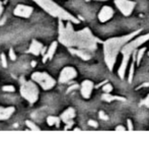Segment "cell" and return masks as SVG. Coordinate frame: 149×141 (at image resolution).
Masks as SVG:
<instances>
[{
  "label": "cell",
  "mask_w": 149,
  "mask_h": 141,
  "mask_svg": "<svg viewBox=\"0 0 149 141\" xmlns=\"http://www.w3.org/2000/svg\"><path fill=\"white\" fill-rule=\"evenodd\" d=\"M59 42L67 48L95 51L100 40L96 38L88 28L74 31L71 22L67 20V24H64L63 20L59 18Z\"/></svg>",
  "instance_id": "cell-1"
},
{
  "label": "cell",
  "mask_w": 149,
  "mask_h": 141,
  "mask_svg": "<svg viewBox=\"0 0 149 141\" xmlns=\"http://www.w3.org/2000/svg\"><path fill=\"white\" fill-rule=\"evenodd\" d=\"M142 31V29H136L133 33L128 34L123 37H115L108 39L107 41L104 42V62L110 71H113L114 65L116 63L117 57L119 53L121 52V49L125 44H127L129 41H131L134 37Z\"/></svg>",
  "instance_id": "cell-2"
},
{
  "label": "cell",
  "mask_w": 149,
  "mask_h": 141,
  "mask_svg": "<svg viewBox=\"0 0 149 141\" xmlns=\"http://www.w3.org/2000/svg\"><path fill=\"white\" fill-rule=\"evenodd\" d=\"M148 41H149V34H146V35L140 36V37H138L135 40H131V41H129L127 44H125L123 46V48L121 49V53L123 55V60H122V64L118 70V74L121 79H124V76H125V73H126V68L128 66L129 59L131 55L134 54L135 50L138 47H140L145 42Z\"/></svg>",
  "instance_id": "cell-3"
},
{
  "label": "cell",
  "mask_w": 149,
  "mask_h": 141,
  "mask_svg": "<svg viewBox=\"0 0 149 141\" xmlns=\"http://www.w3.org/2000/svg\"><path fill=\"white\" fill-rule=\"evenodd\" d=\"M40 7H42L46 12L50 14V15L57 17L58 20H69V22H73V24H79V20H77L75 16H73L71 13H69L68 11H66L65 9H63L61 6L58 5L56 2H54L53 0H33Z\"/></svg>",
  "instance_id": "cell-4"
},
{
  "label": "cell",
  "mask_w": 149,
  "mask_h": 141,
  "mask_svg": "<svg viewBox=\"0 0 149 141\" xmlns=\"http://www.w3.org/2000/svg\"><path fill=\"white\" fill-rule=\"evenodd\" d=\"M20 85V94L24 100L28 101L30 104H35L39 98V88L37 84L33 81H24L22 78Z\"/></svg>",
  "instance_id": "cell-5"
},
{
  "label": "cell",
  "mask_w": 149,
  "mask_h": 141,
  "mask_svg": "<svg viewBox=\"0 0 149 141\" xmlns=\"http://www.w3.org/2000/svg\"><path fill=\"white\" fill-rule=\"evenodd\" d=\"M31 79L41 86L44 90H49L53 88L56 84V81L47 72H33Z\"/></svg>",
  "instance_id": "cell-6"
},
{
  "label": "cell",
  "mask_w": 149,
  "mask_h": 141,
  "mask_svg": "<svg viewBox=\"0 0 149 141\" xmlns=\"http://www.w3.org/2000/svg\"><path fill=\"white\" fill-rule=\"evenodd\" d=\"M115 4L125 16H129L133 12L136 5L135 2L131 0H115Z\"/></svg>",
  "instance_id": "cell-7"
},
{
  "label": "cell",
  "mask_w": 149,
  "mask_h": 141,
  "mask_svg": "<svg viewBox=\"0 0 149 141\" xmlns=\"http://www.w3.org/2000/svg\"><path fill=\"white\" fill-rule=\"evenodd\" d=\"M77 76V71L73 67L67 66L62 69L59 76V82L60 83H66L68 81L74 79Z\"/></svg>",
  "instance_id": "cell-8"
},
{
  "label": "cell",
  "mask_w": 149,
  "mask_h": 141,
  "mask_svg": "<svg viewBox=\"0 0 149 141\" xmlns=\"http://www.w3.org/2000/svg\"><path fill=\"white\" fill-rule=\"evenodd\" d=\"M33 9L31 6L29 5H24V4H18L15 6L13 10L14 15L19 16V17H24V18H29L33 13Z\"/></svg>",
  "instance_id": "cell-9"
},
{
  "label": "cell",
  "mask_w": 149,
  "mask_h": 141,
  "mask_svg": "<svg viewBox=\"0 0 149 141\" xmlns=\"http://www.w3.org/2000/svg\"><path fill=\"white\" fill-rule=\"evenodd\" d=\"M75 118V111L72 108H68L65 112L61 115V120L64 123H66V127L65 129H69L71 126L73 125V119Z\"/></svg>",
  "instance_id": "cell-10"
},
{
  "label": "cell",
  "mask_w": 149,
  "mask_h": 141,
  "mask_svg": "<svg viewBox=\"0 0 149 141\" xmlns=\"http://www.w3.org/2000/svg\"><path fill=\"white\" fill-rule=\"evenodd\" d=\"M114 15V9L111 6H104L98 13V20L100 22H106L110 20Z\"/></svg>",
  "instance_id": "cell-11"
},
{
  "label": "cell",
  "mask_w": 149,
  "mask_h": 141,
  "mask_svg": "<svg viewBox=\"0 0 149 141\" xmlns=\"http://www.w3.org/2000/svg\"><path fill=\"white\" fill-rule=\"evenodd\" d=\"M93 89V82L90 80H84L81 84V96L84 98H89Z\"/></svg>",
  "instance_id": "cell-12"
},
{
  "label": "cell",
  "mask_w": 149,
  "mask_h": 141,
  "mask_svg": "<svg viewBox=\"0 0 149 141\" xmlns=\"http://www.w3.org/2000/svg\"><path fill=\"white\" fill-rule=\"evenodd\" d=\"M69 51L70 53H72L73 55L78 56L80 59L84 61H88L91 58V55L89 54V51L87 50H83V49H76V48H69Z\"/></svg>",
  "instance_id": "cell-13"
},
{
  "label": "cell",
  "mask_w": 149,
  "mask_h": 141,
  "mask_svg": "<svg viewBox=\"0 0 149 141\" xmlns=\"http://www.w3.org/2000/svg\"><path fill=\"white\" fill-rule=\"evenodd\" d=\"M43 49H44L43 44H41L40 42L36 41V40H33L28 52L31 54H33V55H35V56H39L40 54L42 53V50Z\"/></svg>",
  "instance_id": "cell-14"
},
{
  "label": "cell",
  "mask_w": 149,
  "mask_h": 141,
  "mask_svg": "<svg viewBox=\"0 0 149 141\" xmlns=\"http://www.w3.org/2000/svg\"><path fill=\"white\" fill-rule=\"evenodd\" d=\"M14 111H15L14 107H8V108L0 107V121L9 119L12 116V114L14 113Z\"/></svg>",
  "instance_id": "cell-15"
},
{
  "label": "cell",
  "mask_w": 149,
  "mask_h": 141,
  "mask_svg": "<svg viewBox=\"0 0 149 141\" xmlns=\"http://www.w3.org/2000/svg\"><path fill=\"white\" fill-rule=\"evenodd\" d=\"M57 47H58V43H57V42H53V43L51 44V46H50L49 49H48L47 54L44 56L43 62H46V61H47V59H52V58H53L54 54H55L56 50H57Z\"/></svg>",
  "instance_id": "cell-16"
},
{
  "label": "cell",
  "mask_w": 149,
  "mask_h": 141,
  "mask_svg": "<svg viewBox=\"0 0 149 141\" xmlns=\"http://www.w3.org/2000/svg\"><path fill=\"white\" fill-rule=\"evenodd\" d=\"M102 98L104 101V102H113V101H116V100H119V101H125V98H120V96H111L110 94H107V92H104V94L102 96Z\"/></svg>",
  "instance_id": "cell-17"
},
{
  "label": "cell",
  "mask_w": 149,
  "mask_h": 141,
  "mask_svg": "<svg viewBox=\"0 0 149 141\" xmlns=\"http://www.w3.org/2000/svg\"><path fill=\"white\" fill-rule=\"evenodd\" d=\"M47 123H48V125H50V126L56 125L58 127L60 124V119L58 117H55V116H49V117L47 118Z\"/></svg>",
  "instance_id": "cell-18"
},
{
  "label": "cell",
  "mask_w": 149,
  "mask_h": 141,
  "mask_svg": "<svg viewBox=\"0 0 149 141\" xmlns=\"http://www.w3.org/2000/svg\"><path fill=\"white\" fill-rule=\"evenodd\" d=\"M135 61H136V53L134 52V55H133V58H132V64H131V67H130V74H129V81L130 83L132 82V79H133V75H134V67H135Z\"/></svg>",
  "instance_id": "cell-19"
},
{
  "label": "cell",
  "mask_w": 149,
  "mask_h": 141,
  "mask_svg": "<svg viewBox=\"0 0 149 141\" xmlns=\"http://www.w3.org/2000/svg\"><path fill=\"white\" fill-rule=\"evenodd\" d=\"M145 50H146V48H141V49H139V51L137 52V54H136V62H137L138 65L140 64V61H141L142 57H143L144 53H145Z\"/></svg>",
  "instance_id": "cell-20"
},
{
  "label": "cell",
  "mask_w": 149,
  "mask_h": 141,
  "mask_svg": "<svg viewBox=\"0 0 149 141\" xmlns=\"http://www.w3.org/2000/svg\"><path fill=\"white\" fill-rule=\"evenodd\" d=\"M26 126L29 127V129H31V130H33V131H40V127H38L37 125H36L35 123H33L31 121H30V120H26Z\"/></svg>",
  "instance_id": "cell-21"
},
{
  "label": "cell",
  "mask_w": 149,
  "mask_h": 141,
  "mask_svg": "<svg viewBox=\"0 0 149 141\" xmlns=\"http://www.w3.org/2000/svg\"><path fill=\"white\" fill-rule=\"evenodd\" d=\"M102 90H104V92H107V94H110V92L113 90L112 84H111V83H109V81H107L106 84H104V87H102Z\"/></svg>",
  "instance_id": "cell-22"
},
{
  "label": "cell",
  "mask_w": 149,
  "mask_h": 141,
  "mask_svg": "<svg viewBox=\"0 0 149 141\" xmlns=\"http://www.w3.org/2000/svg\"><path fill=\"white\" fill-rule=\"evenodd\" d=\"M2 90H4V91H6V92H13V91H15V88L12 85H4L3 87H2Z\"/></svg>",
  "instance_id": "cell-23"
},
{
  "label": "cell",
  "mask_w": 149,
  "mask_h": 141,
  "mask_svg": "<svg viewBox=\"0 0 149 141\" xmlns=\"http://www.w3.org/2000/svg\"><path fill=\"white\" fill-rule=\"evenodd\" d=\"M1 62H2V66L7 67V60H6V56H5V54H3V53L1 54Z\"/></svg>",
  "instance_id": "cell-24"
},
{
  "label": "cell",
  "mask_w": 149,
  "mask_h": 141,
  "mask_svg": "<svg viewBox=\"0 0 149 141\" xmlns=\"http://www.w3.org/2000/svg\"><path fill=\"white\" fill-rule=\"evenodd\" d=\"M98 116H100V118L102 120H104V121H107V120H109V117L104 114V112H102V111H100V113H98Z\"/></svg>",
  "instance_id": "cell-25"
},
{
  "label": "cell",
  "mask_w": 149,
  "mask_h": 141,
  "mask_svg": "<svg viewBox=\"0 0 149 141\" xmlns=\"http://www.w3.org/2000/svg\"><path fill=\"white\" fill-rule=\"evenodd\" d=\"M9 58L11 59L12 61H14L16 59V55H15V53H14V50L13 49H10L9 50Z\"/></svg>",
  "instance_id": "cell-26"
},
{
  "label": "cell",
  "mask_w": 149,
  "mask_h": 141,
  "mask_svg": "<svg viewBox=\"0 0 149 141\" xmlns=\"http://www.w3.org/2000/svg\"><path fill=\"white\" fill-rule=\"evenodd\" d=\"M141 105H143V106H145V107H147V108H149V94H148V96L146 98H144L143 101L141 102Z\"/></svg>",
  "instance_id": "cell-27"
},
{
  "label": "cell",
  "mask_w": 149,
  "mask_h": 141,
  "mask_svg": "<svg viewBox=\"0 0 149 141\" xmlns=\"http://www.w3.org/2000/svg\"><path fill=\"white\" fill-rule=\"evenodd\" d=\"M127 123H128V130H129V131H132V130H133V124H132V121L130 119H128Z\"/></svg>",
  "instance_id": "cell-28"
},
{
  "label": "cell",
  "mask_w": 149,
  "mask_h": 141,
  "mask_svg": "<svg viewBox=\"0 0 149 141\" xmlns=\"http://www.w3.org/2000/svg\"><path fill=\"white\" fill-rule=\"evenodd\" d=\"M88 125L89 126H92V127H94V128H96L98 126L97 123H96L95 121H93V120H89V121H88Z\"/></svg>",
  "instance_id": "cell-29"
},
{
  "label": "cell",
  "mask_w": 149,
  "mask_h": 141,
  "mask_svg": "<svg viewBox=\"0 0 149 141\" xmlns=\"http://www.w3.org/2000/svg\"><path fill=\"white\" fill-rule=\"evenodd\" d=\"M76 88H78V85L77 84H73L72 86H70V87L67 89V92H70V91H72L73 89H76Z\"/></svg>",
  "instance_id": "cell-30"
},
{
  "label": "cell",
  "mask_w": 149,
  "mask_h": 141,
  "mask_svg": "<svg viewBox=\"0 0 149 141\" xmlns=\"http://www.w3.org/2000/svg\"><path fill=\"white\" fill-rule=\"evenodd\" d=\"M126 128L124 127V126H118V127H116V131H125Z\"/></svg>",
  "instance_id": "cell-31"
},
{
  "label": "cell",
  "mask_w": 149,
  "mask_h": 141,
  "mask_svg": "<svg viewBox=\"0 0 149 141\" xmlns=\"http://www.w3.org/2000/svg\"><path fill=\"white\" fill-rule=\"evenodd\" d=\"M2 12H3V5H2V2L0 1V16H1Z\"/></svg>",
  "instance_id": "cell-32"
},
{
  "label": "cell",
  "mask_w": 149,
  "mask_h": 141,
  "mask_svg": "<svg viewBox=\"0 0 149 141\" xmlns=\"http://www.w3.org/2000/svg\"><path fill=\"white\" fill-rule=\"evenodd\" d=\"M36 64H37V63H36V61H33V62H31V65H33V67H35Z\"/></svg>",
  "instance_id": "cell-33"
},
{
  "label": "cell",
  "mask_w": 149,
  "mask_h": 141,
  "mask_svg": "<svg viewBox=\"0 0 149 141\" xmlns=\"http://www.w3.org/2000/svg\"><path fill=\"white\" fill-rule=\"evenodd\" d=\"M97 1H104V0H97Z\"/></svg>",
  "instance_id": "cell-34"
},
{
  "label": "cell",
  "mask_w": 149,
  "mask_h": 141,
  "mask_svg": "<svg viewBox=\"0 0 149 141\" xmlns=\"http://www.w3.org/2000/svg\"><path fill=\"white\" fill-rule=\"evenodd\" d=\"M85 1H89V0H85Z\"/></svg>",
  "instance_id": "cell-35"
},
{
  "label": "cell",
  "mask_w": 149,
  "mask_h": 141,
  "mask_svg": "<svg viewBox=\"0 0 149 141\" xmlns=\"http://www.w3.org/2000/svg\"><path fill=\"white\" fill-rule=\"evenodd\" d=\"M148 55H149V53H148Z\"/></svg>",
  "instance_id": "cell-36"
}]
</instances>
